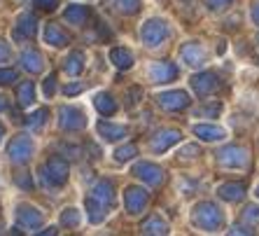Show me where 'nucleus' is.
<instances>
[{"label":"nucleus","mask_w":259,"mask_h":236,"mask_svg":"<svg viewBox=\"0 0 259 236\" xmlns=\"http://www.w3.org/2000/svg\"><path fill=\"white\" fill-rule=\"evenodd\" d=\"M192 222L196 224L199 229L215 231L224 224V215H222V211L217 208V204H212V201H201L192 211Z\"/></svg>","instance_id":"nucleus-1"},{"label":"nucleus","mask_w":259,"mask_h":236,"mask_svg":"<svg viewBox=\"0 0 259 236\" xmlns=\"http://www.w3.org/2000/svg\"><path fill=\"white\" fill-rule=\"evenodd\" d=\"M168 35H170L168 24L159 17L147 19V21L143 24V28H140V40H143L147 47H159L161 43L168 40Z\"/></svg>","instance_id":"nucleus-2"},{"label":"nucleus","mask_w":259,"mask_h":236,"mask_svg":"<svg viewBox=\"0 0 259 236\" xmlns=\"http://www.w3.org/2000/svg\"><path fill=\"white\" fill-rule=\"evenodd\" d=\"M42 178L47 185H54V187H63L68 182V173H70V169H68V162L63 157H52L47 159V164L42 166Z\"/></svg>","instance_id":"nucleus-3"},{"label":"nucleus","mask_w":259,"mask_h":236,"mask_svg":"<svg viewBox=\"0 0 259 236\" xmlns=\"http://www.w3.org/2000/svg\"><path fill=\"white\" fill-rule=\"evenodd\" d=\"M59 127L63 131H79L87 127L84 110L77 105H61L59 108Z\"/></svg>","instance_id":"nucleus-4"},{"label":"nucleus","mask_w":259,"mask_h":236,"mask_svg":"<svg viewBox=\"0 0 259 236\" xmlns=\"http://www.w3.org/2000/svg\"><path fill=\"white\" fill-rule=\"evenodd\" d=\"M217 164H222L227 169H243L250 162V154H247L245 147L241 145H227L222 150H217Z\"/></svg>","instance_id":"nucleus-5"},{"label":"nucleus","mask_w":259,"mask_h":236,"mask_svg":"<svg viewBox=\"0 0 259 236\" xmlns=\"http://www.w3.org/2000/svg\"><path fill=\"white\" fill-rule=\"evenodd\" d=\"M157 103L159 108L168 110V112H178V110H187L192 98H189L187 91L182 89H173V91H161L157 96Z\"/></svg>","instance_id":"nucleus-6"},{"label":"nucleus","mask_w":259,"mask_h":236,"mask_svg":"<svg viewBox=\"0 0 259 236\" xmlns=\"http://www.w3.org/2000/svg\"><path fill=\"white\" fill-rule=\"evenodd\" d=\"M147 204H150V194H147V189L138 187V185H131V187L124 189V206H126V211L131 213V215L143 213L145 208H147Z\"/></svg>","instance_id":"nucleus-7"},{"label":"nucleus","mask_w":259,"mask_h":236,"mask_svg":"<svg viewBox=\"0 0 259 236\" xmlns=\"http://www.w3.org/2000/svg\"><path fill=\"white\" fill-rule=\"evenodd\" d=\"M33 154V140L28 136H14L12 143L7 145V157L14 164H26Z\"/></svg>","instance_id":"nucleus-8"},{"label":"nucleus","mask_w":259,"mask_h":236,"mask_svg":"<svg viewBox=\"0 0 259 236\" xmlns=\"http://www.w3.org/2000/svg\"><path fill=\"white\" fill-rule=\"evenodd\" d=\"M133 176L140 178L143 182H147V185H161L163 178H166V173H163L161 166H157V164L152 162H140L133 166Z\"/></svg>","instance_id":"nucleus-9"},{"label":"nucleus","mask_w":259,"mask_h":236,"mask_svg":"<svg viewBox=\"0 0 259 236\" xmlns=\"http://www.w3.org/2000/svg\"><path fill=\"white\" fill-rule=\"evenodd\" d=\"M42 213L37 211L35 206H28V204H21L17 208V222L24 227V229L33 231V229H40L42 227Z\"/></svg>","instance_id":"nucleus-10"},{"label":"nucleus","mask_w":259,"mask_h":236,"mask_svg":"<svg viewBox=\"0 0 259 236\" xmlns=\"http://www.w3.org/2000/svg\"><path fill=\"white\" fill-rule=\"evenodd\" d=\"M178 77V66L170 63V61H154L150 66V80L157 82V85H166V82H173Z\"/></svg>","instance_id":"nucleus-11"},{"label":"nucleus","mask_w":259,"mask_h":236,"mask_svg":"<svg viewBox=\"0 0 259 236\" xmlns=\"http://www.w3.org/2000/svg\"><path fill=\"white\" fill-rule=\"evenodd\" d=\"M91 199L101 204L103 208H112L115 206V185L112 180H98L94 187H91Z\"/></svg>","instance_id":"nucleus-12"},{"label":"nucleus","mask_w":259,"mask_h":236,"mask_svg":"<svg viewBox=\"0 0 259 236\" xmlns=\"http://www.w3.org/2000/svg\"><path fill=\"white\" fill-rule=\"evenodd\" d=\"M192 89L199 94V96H210V94H215L217 89H220V77H217L215 73H199L192 77Z\"/></svg>","instance_id":"nucleus-13"},{"label":"nucleus","mask_w":259,"mask_h":236,"mask_svg":"<svg viewBox=\"0 0 259 236\" xmlns=\"http://www.w3.org/2000/svg\"><path fill=\"white\" fill-rule=\"evenodd\" d=\"M180 54H182V59H185V63H187V66H192V68H201L205 63V59H208L205 47H203V45H199V43L182 45Z\"/></svg>","instance_id":"nucleus-14"},{"label":"nucleus","mask_w":259,"mask_h":236,"mask_svg":"<svg viewBox=\"0 0 259 236\" xmlns=\"http://www.w3.org/2000/svg\"><path fill=\"white\" fill-rule=\"evenodd\" d=\"M182 138L180 131H175V129H161V131L154 133V138H152V150L154 152H166L168 147L178 145Z\"/></svg>","instance_id":"nucleus-15"},{"label":"nucleus","mask_w":259,"mask_h":236,"mask_svg":"<svg viewBox=\"0 0 259 236\" xmlns=\"http://www.w3.org/2000/svg\"><path fill=\"white\" fill-rule=\"evenodd\" d=\"M21 66H24V70H28L30 75H35L45 68V59L35 47H28L21 52Z\"/></svg>","instance_id":"nucleus-16"},{"label":"nucleus","mask_w":259,"mask_h":236,"mask_svg":"<svg viewBox=\"0 0 259 236\" xmlns=\"http://www.w3.org/2000/svg\"><path fill=\"white\" fill-rule=\"evenodd\" d=\"M37 33V19L35 14H21V17L17 19V37H21V40H28V37H35Z\"/></svg>","instance_id":"nucleus-17"},{"label":"nucleus","mask_w":259,"mask_h":236,"mask_svg":"<svg viewBox=\"0 0 259 236\" xmlns=\"http://www.w3.org/2000/svg\"><path fill=\"white\" fill-rule=\"evenodd\" d=\"M217 196L224 201H241L245 196V182H224L217 187Z\"/></svg>","instance_id":"nucleus-18"},{"label":"nucleus","mask_w":259,"mask_h":236,"mask_svg":"<svg viewBox=\"0 0 259 236\" xmlns=\"http://www.w3.org/2000/svg\"><path fill=\"white\" fill-rule=\"evenodd\" d=\"M96 129L108 143H115V140L126 138V133H128L126 127H119V124H112V122H98Z\"/></svg>","instance_id":"nucleus-19"},{"label":"nucleus","mask_w":259,"mask_h":236,"mask_svg":"<svg viewBox=\"0 0 259 236\" xmlns=\"http://www.w3.org/2000/svg\"><path fill=\"white\" fill-rule=\"evenodd\" d=\"M45 43L52 47H66L68 45V33L61 28L59 24H47L45 26Z\"/></svg>","instance_id":"nucleus-20"},{"label":"nucleus","mask_w":259,"mask_h":236,"mask_svg":"<svg viewBox=\"0 0 259 236\" xmlns=\"http://www.w3.org/2000/svg\"><path fill=\"white\" fill-rule=\"evenodd\" d=\"M194 136L205 140V143H215V140L224 138V129L215 127V124H196L194 127Z\"/></svg>","instance_id":"nucleus-21"},{"label":"nucleus","mask_w":259,"mask_h":236,"mask_svg":"<svg viewBox=\"0 0 259 236\" xmlns=\"http://www.w3.org/2000/svg\"><path fill=\"white\" fill-rule=\"evenodd\" d=\"M143 231L147 236H166L168 234V222L161 220V215H150L143 222Z\"/></svg>","instance_id":"nucleus-22"},{"label":"nucleus","mask_w":259,"mask_h":236,"mask_svg":"<svg viewBox=\"0 0 259 236\" xmlns=\"http://www.w3.org/2000/svg\"><path fill=\"white\" fill-rule=\"evenodd\" d=\"M63 70H66L68 75H79L82 70H84V54L82 52H70V54L63 59Z\"/></svg>","instance_id":"nucleus-23"},{"label":"nucleus","mask_w":259,"mask_h":236,"mask_svg":"<svg viewBox=\"0 0 259 236\" xmlns=\"http://www.w3.org/2000/svg\"><path fill=\"white\" fill-rule=\"evenodd\" d=\"M63 19L72 26H82L87 19H89V10L82 7V5H68L66 12H63Z\"/></svg>","instance_id":"nucleus-24"},{"label":"nucleus","mask_w":259,"mask_h":236,"mask_svg":"<svg viewBox=\"0 0 259 236\" xmlns=\"http://www.w3.org/2000/svg\"><path fill=\"white\" fill-rule=\"evenodd\" d=\"M110 61H112L119 70H128V68L133 66V54L124 47H115L110 52Z\"/></svg>","instance_id":"nucleus-25"},{"label":"nucleus","mask_w":259,"mask_h":236,"mask_svg":"<svg viewBox=\"0 0 259 236\" xmlns=\"http://www.w3.org/2000/svg\"><path fill=\"white\" fill-rule=\"evenodd\" d=\"M94 105H96V110L101 112V115L110 117L117 112V103L115 98L110 96V94H96V98H94Z\"/></svg>","instance_id":"nucleus-26"},{"label":"nucleus","mask_w":259,"mask_h":236,"mask_svg":"<svg viewBox=\"0 0 259 236\" xmlns=\"http://www.w3.org/2000/svg\"><path fill=\"white\" fill-rule=\"evenodd\" d=\"M17 101L21 108H28L35 101V82H21L17 89Z\"/></svg>","instance_id":"nucleus-27"},{"label":"nucleus","mask_w":259,"mask_h":236,"mask_svg":"<svg viewBox=\"0 0 259 236\" xmlns=\"http://www.w3.org/2000/svg\"><path fill=\"white\" fill-rule=\"evenodd\" d=\"M105 211H108V208H103L101 204H96V201L91 199V196L87 199V215H89V220L94 224H101L103 220H105V215H108Z\"/></svg>","instance_id":"nucleus-28"},{"label":"nucleus","mask_w":259,"mask_h":236,"mask_svg":"<svg viewBox=\"0 0 259 236\" xmlns=\"http://www.w3.org/2000/svg\"><path fill=\"white\" fill-rule=\"evenodd\" d=\"M47 117H49V112L45 108H40V110H35L33 115H28L26 117V127L30 129V131H40V129L45 127V122H47Z\"/></svg>","instance_id":"nucleus-29"},{"label":"nucleus","mask_w":259,"mask_h":236,"mask_svg":"<svg viewBox=\"0 0 259 236\" xmlns=\"http://www.w3.org/2000/svg\"><path fill=\"white\" fill-rule=\"evenodd\" d=\"M133 157H138V145H136V143H126V145H121L115 150V159L119 164L131 162Z\"/></svg>","instance_id":"nucleus-30"},{"label":"nucleus","mask_w":259,"mask_h":236,"mask_svg":"<svg viewBox=\"0 0 259 236\" xmlns=\"http://www.w3.org/2000/svg\"><path fill=\"white\" fill-rule=\"evenodd\" d=\"M79 220H82V215H79L77 208H66V211L61 213V224L63 227H77Z\"/></svg>","instance_id":"nucleus-31"},{"label":"nucleus","mask_w":259,"mask_h":236,"mask_svg":"<svg viewBox=\"0 0 259 236\" xmlns=\"http://www.w3.org/2000/svg\"><path fill=\"white\" fill-rule=\"evenodd\" d=\"M115 7L121 14H136L140 10V0H115Z\"/></svg>","instance_id":"nucleus-32"},{"label":"nucleus","mask_w":259,"mask_h":236,"mask_svg":"<svg viewBox=\"0 0 259 236\" xmlns=\"http://www.w3.org/2000/svg\"><path fill=\"white\" fill-rule=\"evenodd\" d=\"M17 82V70L14 68H0V87H7Z\"/></svg>","instance_id":"nucleus-33"},{"label":"nucleus","mask_w":259,"mask_h":236,"mask_svg":"<svg viewBox=\"0 0 259 236\" xmlns=\"http://www.w3.org/2000/svg\"><path fill=\"white\" fill-rule=\"evenodd\" d=\"M220 110H222V105L212 103V105H205V108H199L194 115L196 117H215V115H220Z\"/></svg>","instance_id":"nucleus-34"},{"label":"nucleus","mask_w":259,"mask_h":236,"mask_svg":"<svg viewBox=\"0 0 259 236\" xmlns=\"http://www.w3.org/2000/svg\"><path fill=\"white\" fill-rule=\"evenodd\" d=\"M42 91H45V96H54V94H56V75L54 73H49L47 77H45Z\"/></svg>","instance_id":"nucleus-35"},{"label":"nucleus","mask_w":259,"mask_h":236,"mask_svg":"<svg viewBox=\"0 0 259 236\" xmlns=\"http://www.w3.org/2000/svg\"><path fill=\"white\" fill-rule=\"evenodd\" d=\"M201 154V150H199V145H185L180 150V154L178 157H182V159H194V157H199Z\"/></svg>","instance_id":"nucleus-36"},{"label":"nucleus","mask_w":259,"mask_h":236,"mask_svg":"<svg viewBox=\"0 0 259 236\" xmlns=\"http://www.w3.org/2000/svg\"><path fill=\"white\" fill-rule=\"evenodd\" d=\"M243 220L245 222H259V206H247L243 211Z\"/></svg>","instance_id":"nucleus-37"},{"label":"nucleus","mask_w":259,"mask_h":236,"mask_svg":"<svg viewBox=\"0 0 259 236\" xmlns=\"http://www.w3.org/2000/svg\"><path fill=\"white\" fill-rule=\"evenodd\" d=\"M59 150L66 154L68 159H77L79 157V147H75V145H68V143H61L59 145Z\"/></svg>","instance_id":"nucleus-38"},{"label":"nucleus","mask_w":259,"mask_h":236,"mask_svg":"<svg viewBox=\"0 0 259 236\" xmlns=\"http://www.w3.org/2000/svg\"><path fill=\"white\" fill-rule=\"evenodd\" d=\"M227 236H254V231H250L247 227H243V224H234Z\"/></svg>","instance_id":"nucleus-39"},{"label":"nucleus","mask_w":259,"mask_h":236,"mask_svg":"<svg viewBox=\"0 0 259 236\" xmlns=\"http://www.w3.org/2000/svg\"><path fill=\"white\" fill-rule=\"evenodd\" d=\"M14 180H17L19 187H24V189H33V180H30L28 173H19V176L14 178Z\"/></svg>","instance_id":"nucleus-40"},{"label":"nucleus","mask_w":259,"mask_h":236,"mask_svg":"<svg viewBox=\"0 0 259 236\" xmlns=\"http://www.w3.org/2000/svg\"><path fill=\"white\" fill-rule=\"evenodd\" d=\"M234 0H208V7H210L212 12H220V10H224V7H229Z\"/></svg>","instance_id":"nucleus-41"},{"label":"nucleus","mask_w":259,"mask_h":236,"mask_svg":"<svg viewBox=\"0 0 259 236\" xmlns=\"http://www.w3.org/2000/svg\"><path fill=\"white\" fill-rule=\"evenodd\" d=\"M35 5L40 7V10L52 12V10H56V7H59V0H35Z\"/></svg>","instance_id":"nucleus-42"},{"label":"nucleus","mask_w":259,"mask_h":236,"mask_svg":"<svg viewBox=\"0 0 259 236\" xmlns=\"http://www.w3.org/2000/svg\"><path fill=\"white\" fill-rule=\"evenodd\" d=\"M82 89H84L82 85H66L63 87V94H66V96H77Z\"/></svg>","instance_id":"nucleus-43"},{"label":"nucleus","mask_w":259,"mask_h":236,"mask_svg":"<svg viewBox=\"0 0 259 236\" xmlns=\"http://www.w3.org/2000/svg\"><path fill=\"white\" fill-rule=\"evenodd\" d=\"M7 59H10V45L0 37V63H3V61H7Z\"/></svg>","instance_id":"nucleus-44"},{"label":"nucleus","mask_w":259,"mask_h":236,"mask_svg":"<svg viewBox=\"0 0 259 236\" xmlns=\"http://www.w3.org/2000/svg\"><path fill=\"white\" fill-rule=\"evenodd\" d=\"M252 21L259 26V0H257V3H254V5H252Z\"/></svg>","instance_id":"nucleus-45"},{"label":"nucleus","mask_w":259,"mask_h":236,"mask_svg":"<svg viewBox=\"0 0 259 236\" xmlns=\"http://www.w3.org/2000/svg\"><path fill=\"white\" fill-rule=\"evenodd\" d=\"M35 236H56V227H49V229L40 231V234H35Z\"/></svg>","instance_id":"nucleus-46"},{"label":"nucleus","mask_w":259,"mask_h":236,"mask_svg":"<svg viewBox=\"0 0 259 236\" xmlns=\"http://www.w3.org/2000/svg\"><path fill=\"white\" fill-rule=\"evenodd\" d=\"M5 108H7V103H5V98L0 96V112H3V110H5Z\"/></svg>","instance_id":"nucleus-47"},{"label":"nucleus","mask_w":259,"mask_h":236,"mask_svg":"<svg viewBox=\"0 0 259 236\" xmlns=\"http://www.w3.org/2000/svg\"><path fill=\"white\" fill-rule=\"evenodd\" d=\"M3 136H5V127L0 124V140H3Z\"/></svg>","instance_id":"nucleus-48"},{"label":"nucleus","mask_w":259,"mask_h":236,"mask_svg":"<svg viewBox=\"0 0 259 236\" xmlns=\"http://www.w3.org/2000/svg\"><path fill=\"white\" fill-rule=\"evenodd\" d=\"M10 236H21V234H19V229H12L10 231Z\"/></svg>","instance_id":"nucleus-49"},{"label":"nucleus","mask_w":259,"mask_h":236,"mask_svg":"<svg viewBox=\"0 0 259 236\" xmlns=\"http://www.w3.org/2000/svg\"><path fill=\"white\" fill-rule=\"evenodd\" d=\"M257 196H259V187H257Z\"/></svg>","instance_id":"nucleus-50"},{"label":"nucleus","mask_w":259,"mask_h":236,"mask_svg":"<svg viewBox=\"0 0 259 236\" xmlns=\"http://www.w3.org/2000/svg\"><path fill=\"white\" fill-rule=\"evenodd\" d=\"M257 43H259V35H257Z\"/></svg>","instance_id":"nucleus-51"}]
</instances>
